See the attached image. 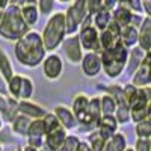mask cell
I'll return each instance as SVG.
<instances>
[{"instance_id":"7c38bea8","label":"cell","mask_w":151,"mask_h":151,"mask_svg":"<svg viewBox=\"0 0 151 151\" xmlns=\"http://www.w3.org/2000/svg\"><path fill=\"white\" fill-rule=\"evenodd\" d=\"M53 115L56 116V119L59 121L60 127L64 129L67 133H73L77 130L79 124H77V119H76L73 110L70 109V106L67 104H56L53 107Z\"/></svg>"},{"instance_id":"c3c4849f","label":"cell","mask_w":151,"mask_h":151,"mask_svg":"<svg viewBox=\"0 0 151 151\" xmlns=\"http://www.w3.org/2000/svg\"><path fill=\"white\" fill-rule=\"evenodd\" d=\"M40 151H42V150H40Z\"/></svg>"},{"instance_id":"74e56055","label":"cell","mask_w":151,"mask_h":151,"mask_svg":"<svg viewBox=\"0 0 151 151\" xmlns=\"http://www.w3.org/2000/svg\"><path fill=\"white\" fill-rule=\"evenodd\" d=\"M107 30L113 35V36H115L116 38V40H119V33H121V26H119V24H116L115 21H110L109 23V26H107Z\"/></svg>"},{"instance_id":"cb8c5ba5","label":"cell","mask_w":151,"mask_h":151,"mask_svg":"<svg viewBox=\"0 0 151 151\" xmlns=\"http://www.w3.org/2000/svg\"><path fill=\"white\" fill-rule=\"evenodd\" d=\"M125 48L130 50L133 47L137 45V29L133 26H124L121 27V33H119V40H118Z\"/></svg>"},{"instance_id":"6da1fadb","label":"cell","mask_w":151,"mask_h":151,"mask_svg":"<svg viewBox=\"0 0 151 151\" xmlns=\"http://www.w3.org/2000/svg\"><path fill=\"white\" fill-rule=\"evenodd\" d=\"M12 50H14L17 62L27 70H35L41 67L47 55L41 40V33L33 29H30L24 36H21L17 42H14Z\"/></svg>"},{"instance_id":"e0dca14e","label":"cell","mask_w":151,"mask_h":151,"mask_svg":"<svg viewBox=\"0 0 151 151\" xmlns=\"http://www.w3.org/2000/svg\"><path fill=\"white\" fill-rule=\"evenodd\" d=\"M20 8V14L23 21L26 23V26L32 29L35 24L40 21V12L36 8V2H17Z\"/></svg>"},{"instance_id":"8d00e7d4","label":"cell","mask_w":151,"mask_h":151,"mask_svg":"<svg viewBox=\"0 0 151 151\" xmlns=\"http://www.w3.org/2000/svg\"><path fill=\"white\" fill-rule=\"evenodd\" d=\"M132 150L133 151H151V139H136Z\"/></svg>"},{"instance_id":"bcb514c9","label":"cell","mask_w":151,"mask_h":151,"mask_svg":"<svg viewBox=\"0 0 151 151\" xmlns=\"http://www.w3.org/2000/svg\"><path fill=\"white\" fill-rule=\"evenodd\" d=\"M3 150H5V147H3L2 144H0V151H3Z\"/></svg>"},{"instance_id":"e575fe53","label":"cell","mask_w":151,"mask_h":151,"mask_svg":"<svg viewBox=\"0 0 151 151\" xmlns=\"http://www.w3.org/2000/svg\"><path fill=\"white\" fill-rule=\"evenodd\" d=\"M109 141H110L112 147L115 148V151H125V150L129 148V145H127V137H125V134L121 133V132L115 133Z\"/></svg>"},{"instance_id":"44dd1931","label":"cell","mask_w":151,"mask_h":151,"mask_svg":"<svg viewBox=\"0 0 151 151\" xmlns=\"http://www.w3.org/2000/svg\"><path fill=\"white\" fill-rule=\"evenodd\" d=\"M67 134H68V133L62 129V127L58 129V130H55V132H52V133H47V134L44 136V144H42V147L47 148L48 151H58V150L60 148V145L64 144Z\"/></svg>"},{"instance_id":"836d02e7","label":"cell","mask_w":151,"mask_h":151,"mask_svg":"<svg viewBox=\"0 0 151 151\" xmlns=\"http://www.w3.org/2000/svg\"><path fill=\"white\" fill-rule=\"evenodd\" d=\"M116 41H118V40H116V38L113 36L107 29L98 33V42H100V48H101V50L110 48V47H112L113 44H115ZM101 50H100V52H101Z\"/></svg>"},{"instance_id":"4dcf8cb0","label":"cell","mask_w":151,"mask_h":151,"mask_svg":"<svg viewBox=\"0 0 151 151\" xmlns=\"http://www.w3.org/2000/svg\"><path fill=\"white\" fill-rule=\"evenodd\" d=\"M41 121H42V127H44L45 134H47V133H52V132H55V130H58V129H60L59 121H58L56 116L53 115V112H50V110L45 113L44 118H42Z\"/></svg>"},{"instance_id":"ffe728a7","label":"cell","mask_w":151,"mask_h":151,"mask_svg":"<svg viewBox=\"0 0 151 151\" xmlns=\"http://www.w3.org/2000/svg\"><path fill=\"white\" fill-rule=\"evenodd\" d=\"M145 52L139 47H133L129 50V56H127V64H125V70H124V74H127V77H132V74L139 68V65L142 64V59L145 58Z\"/></svg>"},{"instance_id":"b9f144b4","label":"cell","mask_w":151,"mask_h":151,"mask_svg":"<svg viewBox=\"0 0 151 151\" xmlns=\"http://www.w3.org/2000/svg\"><path fill=\"white\" fill-rule=\"evenodd\" d=\"M21 151H40V150H36L30 145H21Z\"/></svg>"},{"instance_id":"d4e9b609","label":"cell","mask_w":151,"mask_h":151,"mask_svg":"<svg viewBox=\"0 0 151 151\" xmlns=\"http://www.w3.org/2000/svg\"><path fill=\"white\" fill-rule=\"evenodd\" d=\"M110 21H112L110 12H109V11H104V9L98 11V12H95L94 15H91V23H92L94 29H95L98 33L103 32V30H106Z\"/></svg>"},{"instance_id":"9a60e30c","label":"cell","mask_w":151,"mask_h":151,"mask_svg":"<svg viewBox=\"0 0 151 151\" xmlns=\"http://www.w3.org/2000/svg\"><path fill=\"white\" fill-rule=\"evenodd\" d=\"M95 130L101 134L106 141H109L113 134L119 132V124L116 122L113 115H101L95 122Z\"/></svg>"},{"instance_id":"f35d334b","label":"cell","mask_w":151,"mask_h":151,"mask_svg":"<svg viewBox=\"0 0 151 151\" xmlns=\"http://www.w3.org/2000/svg\"><path fill=\"white\" fill-rule=\"evenodd\" d=\"M141 5H142V15L151 18V2L150 0H141Z\"/></svg>"},{"instance_id":"7dc6e473","label":"cell","mask_w":151,"mask_h":151,"mask_svg":"<svg viewBox=\"0 0 151 151\" xmlns=\"http://www.w3.org/2000/svg\"><path fill=\"white\" fill-rule=\"evenodd\" d=\"M125 151H133V150H132V147H129V148H127V150H125Z\"/></svg>"},{"instance_id":"ee69618b","label":"cell","mask_w":151,"mask_h":151,"mask_svg":"<svg viewBox=\"0 0 151 151\" xmlns=\"http://www.w3.org/2000/svg\"><path fill=\"white\" fill-rule=\"evenodd\" d=\"M2 129H5V124H3V121H2V118H0V130Z\"/></svg>"},{"instance_id":"1f68e13d","label":"cell","mask_w":151,"mask_h":151,"mask_svg":"<svg viewBox=\"0 0 151 151\" xmlns=\"http://www.w3.org/2000/svg\"><path fill=\"white\" fill-rule=\"evenodd\" d=\"M36 8H38V12H40V17H47L48 18L55 12L56 2H53V0H38Z\"/></svg>"},{"instance_id":"7a4b0ae2","label":"cell","mask_w":151,"mask_h":151,"mask_svg":"<svg viewBox=\"0 0 151 151\" xmlns=\"http://www.w3.org/2000/svg\"><path fill=\"white\" fill-rule=\"evenodd\" d=\"M70 109L73 110L76 119H77L79 127L76 132H85L89 133L95 130V122L101 116L100 112V97L92 95L89 97L85 92L74 94Z\"/></svg>"},{"instance_id":"60d3db41","label":"cell","mask_w":151,"mask_h":151,"mask_svg":"<svg viewBox=\"0 0 151 151\" xmlns=\"http://www.w3.org/2000/svg\"><path fill=\"white\" fill-rule=\"evenodd\" d=\"M76 151H91V148L88 147V144L85 141H80V144H79V147H77Z\"/></svg>"},{"instance_id":"7bdbcfd3","label":"cell","mask_w":151,"mask_h":151,"mask_svg":"<svg viewBox=\"0 0 151 151\" xmlns=\"http://www.w3.org/2000/svg\"><path fill=\"white\" fill-rule=\"evenodd\" d=\"M103 151H115V148L112 147V144H110V141H107L106 142V145H104V148H103Z\"/></svg>"},{"instance_id":"ab89813d","label":"cell","mask_w":151,"mask_h":151,"mask_svg":"<svg viewBox=\"0 0 151 151\" xmlns=\"http://www.w3.org/2000/svg\"><path fill=\"white\" fill-rule=\"evenodd\" d=\"M0 97H5V98H8L9 97V94H8V88H6V82L0 77Z\"/></svg>"},{"instance_id":"f546056e","label":"cell","mask_w":151,"mask_h":151,"mask_svg":"<svg viewBox=\"0 0 151 151\" xmlns=\"http://www.w3.org/2000/svg\"><path fill=\"white\" fill-rule=\"evenodd\" d=\"M134 136L136 139H151V124L150 119L134 124Z\"/></svg>"},{"instance_id":"f1b7e54d","label":"cell","mask_w":151,"mask_h":151,"mask_svg":"<svg viewBox=\"0 0 151 151\" xmlns=\"http://www.w3.org/2000/svg\"><path fill=\"white\" fill-rule=\"evenodd\" d=\"M6 88H8V94L11 98H14L18 101V95H20V88H21V74L15 73V76L12 77L8 83H6Z\"/></svg>"},{"instance_id":"52a82bcc","label":"cell","mask_w":151,"mask_h":151,"mask_svg":"<svg viewBox=\"0 0 151 151\" xmlns=\"http://www.w3.org/2000/svg\"><path fill=\"white\" fill-rule=\"evenodd\" d=\"M86 17H88V6H86L85 0H74V2H70L67 5V9L64 11L67 36L77 35L79 29L83 24Z\"/></svg>"},{"instance_id":"5bb4252c","label":"cell","mask_w":151,"mask_h":151,"mask_svg":"<svg viewBox=\"0 0 151 151\" xmlns=\"http://www.w3.org/2000/svg\"><path fill=\"white\" fill-rule=\"evenodd\" d=\"M17 109H18L20 115L26 116L32 121L42 119L44 115L48 112L44 106L38 104L36 101H33V100H21V101H18V104H17Z\"/></svg>"},{"instance_id":"d6a6232c","label":"cell","mask_w":151,"mask_h":151,"mask_svg":"<svg viewBox=\"0 0 151 151\" xmlns=\"http://www.w3.org/2000/svg\"><path fill=\"white\" fill-rule=\"evenodd\" d=\"M80 141L82 139L79 137V134L68 133L67 137H65V141H64V144L60 145V148L58 151H76L77 147H79V144H80Z\"/></svg>"},{"instance_id":"ba28073f","label":"cell","mask_w":151,"mask_h":151,"mask_svg":"<svg viewBox=\"0 0 151 151\" xmlns=\"http://www.w3.org/2000/svg\"><path fill=\"white\" fill-rule=\"evenodd\" d=\"M79 41L85 53H100V42H98V32L94 29L91 23V15L88 14L83 24L79 29Z\"/></svg>"},{"instance_id":"603a6c76","label":"cell","mask_w":151,"mask_h":151,"mask_svg":"<svg viewBox=\"0 0 151 151\" xmlns=\"http://www.w3.org/2000/svg\"><path fill=\"white\" fill-rule=\"evenodd\" d=\"M14 76H15V70H14V65H12L9 55L3 48H0V77L8 83Z\"/></svg>"},{"instance_id":"2e32d148","label":"cell","mask_w":151,"mask_h":151,"mask_svg":"<svg viewBox=\"0 0 151 151\" xmlns=\"http://www.w3.org/2000/svg\"><path fill=\"white\" fill-rule=\"evenodd\" d=\"M44 136H45V132H44V127H42V121L41 119L32 121L30 125H29L27 134H26V139H27L26 145H30L36 150H41V147L44 144Z\"/></svg>"},{"instance_id":"8992f818","label":"cell","mask_w":151,"mask_h":151,"mask_svg":"<svg viewBox=\"0 0 151 151\" xmlns=\"http://www.w3.org/2000/svg\"><path fill=\"white\" fill-rule=\"evenodd\" d=\"M150 109H151V88H141L137 89L129 100V110H130V122L137 124L145 119H150Z\"/></svg>"},{"instance_id":"4fadbf2b","label":"cell","mask_w":151,"mask_h":151,"mask_svg":"<svg viewBox=\"0 0 151 151\" xmlns=\"http://www.w3.org/2000/svg\"><path fill=\"white\" fill-rule=\"evenodd\" d=\"M80 70L86 79H97L103 73L98 53H85L80 60Z\"/></svg>"},{"instance_id":"484cf974","label":"cell","mask_w":151,"mask_h":151,"mask_svg":"<svg viewBox=\"0 0 151 151\" xmlns=\"http://www.w3.org/2000/svg\"><path fill=\"white\" fill-rule=\"evenodd\" d=\"M35 94V82L29 76L21 74V88H20V95H18V101L21 100H32Z\"/></svg>"},{"instance_id":"5b68a950","label":"cell","mask_w":151,"mask_h":151,"mask_svg":"<svg viewBox=\"0 0 151 151\" xmlns=\"http://www.w3.org/2000/svg\"><path fill=\"white\" fill-rule=\"evenodd\" d=\"M67 38L64 11H55L45 21L41 33V40L47 53H55Z\"/></svg>"},{"instance_id":"83f0119b","label":"cell","mask_w":151,"mask_h":151,"mask_svg":"<svg viewBox=\"0 0 151 151\" xmlns=\"http://www.w3.org/2000/svg\"><path fill=\"white\" fill-rule=\"evenodd\" d=\"M98 97H100V112H101V115H115L116 110L115 100L107 94H101Z\"/></svg>"},{"instance_id":"ac0fdd59","label":"cell","mask_w":151,"mask_h":151,"mask_svg":"<svg viewBox=\"0 0 151 151\" xmlns=\"http://www.w3.org/2000/svg\"><path fill=\"white\" fill-rule=\"evenodd\" d=\"M137 47L142 52L150 53V48H151V18L144 17L139 29H137Z\"/></svg>"},{"instance_id":"30bf717a","label":"cell","mask_w":151,"mask_h":151,"mask_svg":"<svg viewBox=\"0 0 151 151\" xmlns=\"http://www.w3.org/2000/svg\"><path fill=\"white\" fill-rule=\"evenodd\" d=\"M62 50V56L65 58V60L71 65H80V60L85 55L83 48L80 45V41H79V36L77 35H73V36H67L64 42L60 44L59 47ZM62 58V59H64Z\"/></svg>"},{"instance_id":"4316f807","label":"cell","mask_w":151,"mask_h":151,"mask_svg":"<svg viewBox=\"0 0 151 151\" xmlns=\"http://www.w3.org/2000/svg\"><path fill=\"white\" fill-rule=\"evenodd\" d=\"M85 142L88 144V147L91 148V151H103V148H104L107 141L97 130H92V132H89L86 134Z\"/></svg>"},{"instance_id":"d6986e66","label":"cell","mask_w":151,"mask_h":151,"mask_svg":"<svg viewBox=\"0 0 151 151\" xmlns=\"http://www.w3.org/2000/svg\"><path fill=\"white\" fill-rule=\"evenodd\" d=\"M110 15H112V20L116 24H119L121 27H124V26H129V24L132 23L133 12L127 8L125 2H116V6L113 8Z\"/></svg>"},{"instance_id":"f6af8a7d","label":"cell","mask_w":151,"mask_h":151,"mask_svg":"<svg viewBox=\"0 0 151 151\" xmlns=\"http://www.w3.org/2000/svg\"><path fill=\"white\" fill-rule=\"evenodd\" d=\"M15 151H21V145H17V148H15Z\"/></svg>"},{"instance_id":"3957f363","label":"cell","mask_w":151,"mask_h":151,"mask_svg":"<svg viewBox=\"0 0 151 151\" xmlns=\"http://www.w3.org/2000/svg\"><path fill=\"white\" fill-rule=\"evenodd\" d=\"M30 29L23 21L17 2H9L3 11V18L0 21V40L8 42H17Z\"/></svg>"},{"instance_id":"9c48e42d","label":"cell","mask_w":151,"mask_h":151,"mask_svg":"<svg viewBox=\"0 0 151 151\" xmlns=\"http://www.w3.org/2000/svg\"><path fill=\"white\" fill-rule=\"evenodd\" d=\"M41 68H42V76L45 77V80L58 82L62 76H64L65 64H64L62 56L58 52H55V53H47L45 55L42 64H41Z\"/></svg>"},{"instance_id":"7402d4cb","label":"cell","mask_w":151,"mask_h":151,"mask_svg":"<svg viewBox=\"0 0 151 151\" xmlns=\"http://www.w3.org/2000/svg\"><path fill=\"white\" fill-rule=\"evenodd\" d=\"M32 119L23 116V115H18L14 118V121H12L9 124V132L14 134L17 139H26V134H27V130H29V125H30Z\"/></svg>"},{"instance_id":"d590c367","label":"cell","mask_w":151,"mask_h":151,"mask_svg":"<svg viewBox=\"0 0 151 151\" xmlns=\"http://www.w3.org/2000/svg\"><path fill=\"white\" fill-rule=\"evenodd\" d=\"M0 144H2L3 147L5 145H12V144H18V139L9 130L2 129L0 130Z\"/></svg>"},{"instance_id":"8fae6325","label":"cell","mask_w":151,"mask_h":151,"mask_svg":"<svg viewBox=\"0 0 151 151\" xmlns=\"http://www.w3.org/2000/svg\"><path fill=\"white\" fill-rule=\"evenodd\" d=\"M132 86L141 89V88H147L151 85V55L147 53L145 58L142 59V64L139 65L130 77V82H129Z\"/></svg>"},{"instance_id":"277c9868","label":"cell","mask_w":151,"mask_h":151,"mask_svg":"<svg viewBox=\"0 0 151 151\" xmlns=\"http://www.w3.org/2000/svg\"><path fill=\"white\" fill-rule=\"evenodd\" d=\"M98 55H100V60H101V70L107 79L118 80L121 76H124L129 50L119 41H116L110 48L101 50Z\"/></svg>"}]
</instances>
